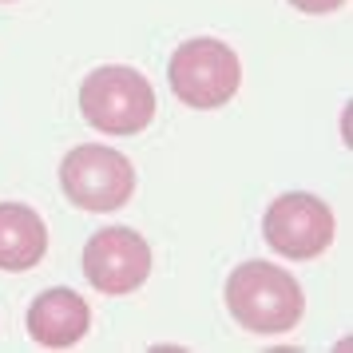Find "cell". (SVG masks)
Masks as SVG:
<instances>
[{"instance_id": "1", "label": "cell", "mask_w": 353, "mask_h": 353, "mask_svg": "<svg viewBox=\"0 0 353 353\" xmlns=\"http://www.w3.org/2000/svg\"><path fill=\"white\" fill-rule=\"evenodd\" d=\"M226 310L250 334H290L305 314V294L294 274L274 262H242L226 278Z\"/></svg>"}, {"instance_id": "2", "label": "cell", "mask_w": 353, "mask_h": 353, "mask_svg": "<svg viewBox=\"0 0 353 353\" xmlns=\"http://www.w3.org/2000/svg\"><path fill=\"white\" fill-rule=\"evenodd\" d=\"M80 112L103 135H139L151 128L159 103L143 72L123 64H103L80 83Z\"/></svg>"}, {"instance_id": "9", "label": "cell", "mask_w": 353, "mask_h": 353, "mask_svg": "<svg viewBox=\"0 0 353 353\" xmlns=\"http://www.w3.org/2000/svg\"><path fill=\"white\" fill-rule=\"evenodd\" d=\"M298 12H305V17H325V12H337L345 0H290Z\"/></svg>"}, {"instance_id": "5", "label": "cell", "mask_w": 353, "mask_h": 353, "mask_svg": "<svg viewBox=\"0 0 353 353\" xmlns=\"http://www.w3.org/2000/svg\"><path fill=\"white\" fill-rule=\"evenodd\" d=\"M262 234L270 242V250H278L282 258L310 262V258L325 254L334 242V210L318 194L290 191L266 207Z\"/></svg>"}, {"instance_id": "7", "label": "cell", "mask_w": 353, "mask_h": 353, "mask_svg": "<svg viewBox=\"0 0 353 353\" xmlns=\"http://www.w3.org/2000/svg\"><path fill=\"white\" fill-rule=\"evenodd\" d=\"M88 330H92V305L68 286L44 290L28 305V337L44 350H72Z\"/></svg>"}, {"instance_id": "8", "label": "cell", "mask_w": 353, "mask_h": 353, "mask_svg": "<svg viewBox=\"0 0 353 353\" xmlns=\"http://www.w3.org/2000/svg\"><path fill=\"white\" fill-rule=\"evenodd\" d=\"M48 254V226L24 203H0V270H32Z\"/></svg>"}, {"instance_id": "4", "label": "cell", "mask_w": 353, "mask_h": 353, "mask_svg": "<svg viewBox=\"0 0 353 353\" xmlns=\"http://www.w3.org/2000/svg\"><path fill=\"white\" fill-rule=\"evenodd\" d=\"M60 187L80 210H119L135 194V167L115 147H72L60 163Z\"/></svg>"}, {"instance_id": "6", "label": "cell", "mask_w": 353, "mask_h": 353, "mask_svg": "<svg viewBox=\"0 0 353 353\" xmlns=\"http://www.w3.org/2000/svg\"><path fill=\"white\" fill-rule=\"evenodd\" d=\"M83 278L99 294H131L151 278V246L128 226H108L83 246Z\"/></svg>"}, {"instance_id": "3", "label": "cell", "mask_w": 353, "mask_h": 353, "mask_svg": "<svg viewBox=\"0 0 353 353\" xmlns=\"http://www.w3.org/2000/svg\"><path fill=\"white\" fill-rule=\"evenodd\" d=\"M167 80H171V92L187 108L210 112V108H223L234 99L242 83V64L230 44L199 36V40H187L183 48H175Z\"/></svg>"}]
</instances>
